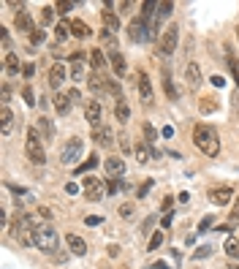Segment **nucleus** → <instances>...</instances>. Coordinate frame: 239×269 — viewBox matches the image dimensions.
<instances>
[{"instance_id":"obj_17","label":"nucleus","mask_w":239,"mask_h":269,"mask_svg":"<svg viewBox=\"0 0 239 269\" xmlns=\"http://www.w3.org/2000/svg\"><path fill=\"white\" fill-rule=\"evenodd\" d=\"M109 65H112V71H114V79H123L125 71H128V65H125V57L120 55V49H117V52H109Z\"/></svg>"},{"instance_id":"obj_60","label":"nucleus","mask_w":239,"mask_h":269,"mask_svg":"<svg viewBox=\"0 0 239 269\" xmlns=\"http://www.w3.org/2000/svg\"><path fill=\"white\" fill-rule=\"evenodd\" d=\"M109 255H112V258H117V255H120V248H117V245H109Z\"/></svg>"},{"instance_id":"obj_35","label":"nucleus","mask_w":239,"mask_h":269,"mask_svg":"<svg viewBox=\"0 0 239 269\" xmlns=\"http://www.w3.org/2000/svg\"><path fill=\"white\" fill-rule=\"evenodd\" d=\"M142 131H144V142H147V144H155V142H158V131H155V128H152V125L150 123H144V128H142Z\"/></svg>"},{"instance_id":"obj_21","label":"nucleus","mask_w":239,"mask_h":269,"mask_svg":"<svg viewBox=\"0 0 239 269\" xmlns=\"http://www.w3.org/2000/svg\"><path fill=\"white\" fill-rule=\"evenodd\" d=\"M87 87H90V93H93V95H106V93H109V87H106V79H103V76H98V74H90Z\"/></svg>"},{"instance_id":"obj_34","label":"nucleus","mask_w":239,"mask_h":269,"mask_svg":"<svg viewBox=\"0 0 239 269\" xmlns=\"http://www.w3.org/2000/svg\"><path fill=\"white\" fill-rule=\"evenodd\" d=\"M96 166H101V160H98V155H96V152H90V155H87V163L76 166V174H82L84 169H87V172H90V169H96Z\"/></svg>"},{"instance_id":"obj_55","label":"nucleus","mask_w":239,"mask_h":269,"mask_svg":"<svg viewBox=\"0 0 239 269\" xmlns=\"http://www.w3.org/2000/svg\"><path fill=\"white\" fill-rule=\"evenodd\" d=\"M228 223H231V226H239V207L231 209V218H228Z\"/></svg>"},{"instance_id":"obj_32","label":"nucleus","mask_w":239,"mask_h":269,"mask_svg":"<svg viewBox=\"0 0 239 269\" xmlns=\"http://www.w3.org/2000/svg\"><path fill=\"white\" fill-rule=\"evenodd\" d=\"M103 28H109V30H114V33H117V30H120V19H117V16L114 14H112V11H103Z\"/></svg>"},{"instance_id":"obj_6","label":"nucleus","mask_w":239,"mask_h":269,"mask_svg":"<svg viewBox=\"0 0 239 269\" xmlns=\"http://www.w3.org/2000/svg\"><path fill=\"white\" fill-rule=\"evenodd\" d=\"M68 60H71L68 74H71V79H74L76 84L84 82V79H90V76H87V63H90V55H84V52H71Z\"/></svg>"},{"instance_id":"obj_30","label":"nucleus","mask_w":239,"mask_h":269,"mask_svg":"<svg viewBox=\"0 0 239 269\" xmlns=\"http://www.w3.org/2000/svg\"><path fill=\"white\" fill-rule=\"evenodd\" d=\"M101 41H103V47H109V52H117V33L114 30L103 28L101 30Z\"/></svg>"},{"instance_id":"obj_9","label":"nucleus","mask_w":239,"mask_h":269,"mask_svg":"<svg viewBox=\"0 0 239 269\" xmlns=\"http://www.w3.org/2000/svg\"><path fill=\"white\" fill-rule=\"evenodd\" d=\"M82 190H84V199H90V201H101V199H103V193H106V185H103V182H101L98 177H84Z\"/></svg>"},{"instance_id":"obj_10","label":"nucleus","mask_w":239,"mask_h":269,"mask_svg":"<svg viewBox=\"0 0 239 269\" xmlns=\"http://www.w3.org/2000/svg\"><path fill=\"white\" fill-rule=\"evenodd\" d=\"M65 76H71L68 71H65V65H63V63H55L52 71H49V87L57 90V93H63V82H65Z\"/></svg>"},{"instance_id":"obj_12","label":"nucleus","mask_w":239,"mask_h":269,"mask_svg":"<svg viewBox=\"0 0 239 269\" xmlns=\"http://www.w3.org/2000/svg\"><path fill=\"white\" fill-rule=\"evenodd\" d=\"M93 142L101 147H112L114 144V131L109 125H98V128H93Z\"/></svg>"},{"instance_id":"obj_57","label":"nucleus","mask_w":239,"mask_h":269,"mask_svg":"<svg viewBox=\"0 0 239 269\" xmlns=\"http://www.w3.org/2000/svg\"><path fill=\"white\" fill-rule=\"evenodd\" d=\"M177 201H182V204H188V201H191V193H188V190H182V193L177 196Z\"/></svg>"},{"instance_id":"obj_44","label":"nucleus","mask_w":239,"mask_h":269,"mask_svg":"<svg viewBox=\"0 0 239 269\" xmlns=\"http://www.w3.org/2000/svg\"><path fill=\"white\" fill-rule=\"evenodd\" d=\"M152 185H155L152 179H147V182H142V185H139V190H136V196H139V199H144V196H147V193H150V190H152Z\"/></svg>"},{"instance_id":"obj_14","label":"nucleus","mask_w":239,"mask_h":269,"mask_svg":"<svg viewBox=\"0 0 239 269\" xmlns=\"http://www.w3.org/2000/svg\"><path fill=\"white\" fill-rule=\"evenodd\" d=\"M14 28H16V33H30V35L35 33V25H33V19H30V14L25 11V8H19V11H16Z\"/></svg>"},{"instance_id":"obj_26","label":"nucleus","mask_w":239,"mask_h":269,"mask_svg":"<svg viewBox=\"0 0 239 269\" xmlns=\"http://www.w3.org/2000/svg\"><path fill=\"white\" fill-rule=\"evenodd\" d=\"M71 35H76V38H90V35H93V30H90L87 22L71 19Z\"/></svg>"},{"instance_id":"obj_3","label":"nucleus","mask_w":239,"mask_h":269,"mask_svg":"<svg viewBox=\"0 0 239 269\" xmlns=\"http://www.w3.org/2000/svg\"><path fill=\"white\" fill-rule=\"evenodd\" d=\"M44 139H41V133H38V128H28V133H25V152H28V158L33 160L35 166H44L47 163V150H44V144H41Z\"/></svg>"},{"instance_id":"obj_45","label":"nucleus","mask_w":239,"mask_h":269,"mask_svg":"<svg viewBox=\"0 0 239 269\" xmlns=\"http://www.w3.org/2000/svg\"><path fill=\"white\" fill-rule=\"evenodd\" d=\"M133 212H136V204H133V201H128V204L120 207V215H123V218H133Z\"/></svg>"},{"instance_id":"obj_46","label":"nucleus","mask_w":239,"mask_h":269,"mask_svg":"<svg viewBox=\"0 0 239 269\" xmlns=\"http://www.w3.org/2000/svg\"><path fill=\"white\" fill-rule=\"evenodd\" d=\"M22 98H25V104H28V106H35V93H33V87H25V90H22Z\"/></svg>"},{"instance_id":"obj_1","label":"nucleus","mask_w":239,"mask_h":269,"mask_svg":"<svg viewBox=\"0 0 239 269\" xmlns=\"http://www.w3.org/2000/svg\"><path fill=\"white\" fill-rule=\"evenodd\" d=\"M33 248L41 250L44 255H55L60 250V234L52 223H35L33 226Z\"/></svg>"},{"instance_id":"obj_28","label":"nucleus","mask_w":239,"mask_h":269,"mask_svg":"<svg viewBox=\"0 0 239 269\" xmlns=\"http://www.w3.org/2000/svg\"><path fill=\"white\" fill-rule=\"evenodd\" d=\"M35 128H38V133H41V139H44V142H52V139H55V128H52L49 117H41Z\"/></svg>"},{"instance_id":"obj_48","label":"nucleus","mask_w":239,"mask_h":269,"mask_svg":"<svg viewBox=\"0 0 239 269\" xmlns=\"http://www.w3.org/2000/svg\"><path fill=\"white\" fill-rule=\"evenodd\" d=\"M57 11H60V14H65V11H71V8H74V3H71V0H60V3H57Z\"/></svg>"},{"instance_id":"obj_47","label":"nucleus","mask_w":239,"mask_h":269,"mask_svg":"<svg viewBox=\"0 0 239 269\" xmlns=\"http://www.w3.org/2000/svg\"><path fill=\"white\" fill-rule=\"evenodd\" d=\"M0 93H3V106H8V101H11V87H8V82H3Z\"/></svg>"},{"instance_id":"obj_27","label":"nucleus","mask_w":239,"mask_h":269,"mask_svg":"<svg viewBox=\"0 0 239 269\" xmlns=\"http://www.w3.org/2000/svg\"><path fill=\"white\" fill-rule=\"evenodd\" d=\"M114 117L120 120V123H128V120H130V106H128L125 98H120V101L114 104Z\"/></svg>"},{"instance_id":"obj_42","label":"nucleus","mask_w":239,"mask_h":269,"mask_svg":"<svg viewBox=\"0 0 239 269\" xmlns=\"http://www.w3.org/2000/svg\"><path fill=\"white\" fill-rule=\"evenodd\" d=\"M212 250H215L212 245H201L198 250H193V258H209V255H212Z\"/></svg>"},{"instance_id":"obj_59","label":"nucleus","mask_w":239,"mask_h":269,"mask_svg":"<svg viewBox=\"0 0 239 269\" xmlns=\"http://www.w3.org/2000/svg\"><path fill=\"white\" fill-rule=\"evenodd\" d=\"M212 84H215V87H223V76H212Z\"/></svg>"},{"instance_id":"obj_52","label":"nucleus","mask_w":239,"mask_h":269,"mask_svg":"<svg viewBox=\"0 0 239 269\" xmlns=\"http://www.w3.org/2000/svg\"><path fill=\"white\" fill-rule=\"evenodd\" d=\"M218 109V104H212V101H201V111L204 114H209V111H215Z\"/></svg>"},{"instance_id":"obj_54","label":"nucleus","mask_w":239,"mask_h":269,"mask_svg":"<svg viewBox=\"0 0 239 269\" xmlns=\"http://www.w3.org/2000/svg\"><path fill=\"white\" fill-rule=\"evenodd\" d=\"M171 207H174V199H171V196H166V199H163V207H160V209H163V212L169 215V209H171Z\"/></svg>"},{"instance_id":"obj_56","label":"nucleus","mask_w":239,"mask_h":269,"mask_svg":"<svg viewBox=\"0 0 239 269\" xmlns=\"http://www.w3.org/2000/svg\"><path fill=\"white\" fill-rule=\"evenodd\" d=\"M65 190H68L71 196H76V193H79V190H82V188L76 185V182H68V185H65Z\"/></svg>"},{"instance_id":"obj_49","label":"nucleus","mask_w":239,"mask_h":269,"mask_svg":"<svg viewBox=\"0 0 239 269\" xmlns=\"http://www.w3.org/2000/svg\"><path fill=\"white\" fill-rule=\"evenodd\" d=\"M33 74H35V65H33V63H25V68H22V76H25V79H33Z\"/></svg>"},{"instance_id":"obj_23","label":"nucleus","mask_w":239,"mask_h":269,"mask_svg":"<svg viewBox=\"0 0 239 269\" xmlns=\"http://www.w3.org/2000/svg\"><path fill=\"white\" fill-rule=\"evenodd\" d=\"M87 55H90V65H93V71H96V74L106 71V60H109V57L103 55L101 49H90Z\"/></svg>"},{"instance_id":"obj_61","label":"nucleus","mask_w":239,"mask_h":269,"mask_svg":"<svg viewBox=\"0 0 239 269\" xmlns=\"http://www.w3.org/2000/svg\"><path fill=\"white\" fill-rule=\"evenodd\" d=\"M171 218H174V212H171V215H163V228L171 226Z\"/></svg>"},{"instance_id":"obj_2","label":"nucleus","mask_w":239,"mask_h":269,"mask_svg":"<svg viewBox=\"0 0 239 269\" xmlns=\"http://www.w3.org/2000/svg\"><path fill=\"white\" fill-rule=\"evenodd\" d=\"M193 142H196V147L204 155H209V158H215L220 152V136L218 131H215V125L209 123H198L196 128H193Z\"/></svg>"},{"instance_id":"obj_37","label":"nucleus","mask_w":239,"mask_h":269,"mask_svg":"<svg viewBox=\"0 0 239 269\" xmlns=\"http://www.w3.org/2000/svg\"><path fill=\"white\" fill-rule=\"evenodd\" d=\"M212 226H215V215H204V218H201V223H198V234H207Z\"/></svg>"},{"instance_id":"obj_20","label":"nucleus","mask_w":239,"mask_h":269,"mask_svg":"<svg viewBox=\"0 0 239 269\" xmlns=\"http://www.w3.org/2000/svg\"><path fill=\"white\" fill-rule=\"evenodd\" d=\"M65 245H68V250L74 255H84V253H87V242H84L79 234H65Z\"/></svg>"},{"instance_id":"obj_41","label":"nucleus","mask_w":239,"mask_h":269,"mask_svg":"<svg viewBox=\"0 0 239 269\" xmlns=\"http://www.w3.org/2000/svg\"><path fill=\"white\" fill-rule=\"evenodd\" d=\"M160 245H163V231H155V234L150 237V248L147 250H158Z\"/></svg>"},{"instance_id":"obj_22","label":"nucleus","mask_w":239,"mask_h":269,"mask_svg":"<svg viewBox=\"0 0 239 269\" xmlns=\"http://www.w3.org/2000/svg\"><path fill=\"white\" fill-rule=\"evenodd\" d=\"M185 79H188V87H191V90L201 87V71H198L196 63H188V68H185Z\"/></svg>"},{"instance_id":"obj_33","label":"nucleus","mask_w":239,"mask_h":269,"mask_svg":"<svg viewBox=\"0 0 239 269\" xmlns=\"http://www.w3.org/2000/svg\"><path fill=\"white\" fill-rule=\"evenodd\" d=\"M120 190H125L123 179H106V196H114V193H120Z\"/></svg>"},{"instance_id":"obj_11","label":"nucleus","mask_w":239,"mask_h":269,"mask_svg":"<svg viewBox=\"0 0 239 269\" xmlns=\"http://www.w3.org/2000/svg\"><path fill=\"white\" fill-rule=\"evenodd\" d=\"M101 114H103L101 101H96V98H93V101H87V104H84V120H87V123L93 125V128L103 125V123H101Z\"/></svg>"},{"instance_id":"obj_50","label":"nucleus","mask_w":239,"mask_h":269,"mask_svg":"<svg viewBox=\"0 0 239 269\" xmlns=\"http://www.w3.org/2000/svg\"><path fill=\"white\" fill-rule=\"evenodd\" d=\"M68 98H71V104H82V101H84L79 90H68Z\"/></svg>"},{"instance_id":"obj_53","label":"nucleus","mask_w":239,"mask_h":269,"mask_svg":"<svg viewBox=\"0 0 239 269\" xmlns=\"http://www.w3.org/2000/svg\"><path fill=\"white\" fill-rule=\"evenodd\" d=\"M152 226H155V218H152V215H150V218H147V221L142 223V228H144V231H147V234H150V231H152Z\"/></svg>"},{"instance_id":"obj_36","label":"nucleus","mask_w":239,"mask_h":269,"mask_svg":"<svg viewBox=\"0 0 239 269\" xmlns=\"http://www.w3.org/2000/svg\"><path fill=\"white\" fill-rule=\"evenodd\" d=\"M55 11H57L55 6H44V8H41V28H44V25H49V22L55 19Z\"/></svg>"},{"instance_id":"obj_19","label":"nucleus","mask_w":239,"mask_h":269,"mask_svg":"<svg viewBox=\"0 0 239 269\" xmlns=\"http://www.w3.org/2000/svg\"><path fill=\"white\" fill-rule=\"evenodd\" d=\"M19 68H25V65L19 63V55H14V52L3 55V71H6V76H16Z\"/></svg>"},{"instance_id":"obj_43","label":"nucleus","mask_w":239,"mask_h":269,"mask_svg":"<svg viewBox=\"0 0 239 269\" xmlns=\"http://www.w3.org/2000/svg\"><path fill=\"white\" fill-rule=\"evenodd\" d=\"M44 41H47V33H44V28H41V30L35 28V33L30 35V44H33V47H38V44H44Z\"/></svg>"},{"instance_id":"obj_31","label":"nucleus","mask_w":239,"mask_h":269,"mask_svg":"<svg viewBox=\"0 0 239 269\" xmlns=\"http://www.w3.org/2000/svg\"><path fill=\"white\" fill-rule=\"evenodd\" d=\"M55 35H57V41H68V35H71V22H65V19H63L60 22V25H57V28H55Z\"/></svg>"},{"instance_id":"obj_7","label":"nucleus","mask_w":239,"mask_h":269,"mask_svg":"<svg viewBox=\"0 0 239 269\" xmlns=\"http://www.w3.org/2000/svg\"><path fill=\"white\" fill-rule=\"evenodd\" d=\"M84 155V142L79 136H74V139H68L65 142V147H63V152H60V163L63 166H74L76 160Z\"/></svg>"},{"instance_id":"obj_4","label":"nucleus","mask_w":239,"mask_h":269,"mask_svg":"<svg viewBox=\"0 0 239 269\" xmlns=\"http://www.w3.org/2000/svg\"><path fill=\"white\" fill-rule=\"evenodd\" d=\"M33 226H35V221L30 218L28 212H16L14 221H11V234L16 237V242L33 248Z\"/></svg>"},{"instance_id":"obj_8","label":"nucleus","mask_w":239,"mask_h":269,"mask_svg":"<svg viewBox=\"0 0 239 269\" xmlns=\"http://www.w3.org/2000/svg\"><path fill=\"white\" fill-rule=\"evenodd\" d=\"M128 38H130L133 44L150 41V28H147L144 16H136V19H130V25H128Z\"/></svg>"},{"instance_id":"obj_39","label":"nucleus","mask_w":239,"mask_h":269,"mask_svg":"<svg viewBox=\"0 0 239 269\" xmlns=\"http://www.w3.org/2000/svg\"><path fill=\"white\" fill-rule=\"evenodd\" d=\"M228 68H231V76H234V82H237V87H239V57L228 55Z\"/></svg>"},{"instance_id":"obj_51","label":"nucleus","mask_w":239,"mask_h":269,"mask_svg":"<svg viewBox=\"0 0 239 269\" xmlns=\"http://www.w3.org/2000/svg\"><path fill=\"white\" fill-rule=\"evenodd\" d=\"M84 223H87V226H101L103 218H101V215H90V218H84Z\"/></svg>"},{"instance_id":"obj_18","label":"nucleus","mask_w":239,"mask_h":269,"mask_svg":"<svg viewBox=\"0 0 239 269\" xmlns=\"http://www.w3.org/2000/svg\"><path fill=\"white\" fill-rule=\"evenodd\" d=\"M14 111L8 109V106H3V111H0V133H3V139L11 136V131H14Z\"/></svg>"},{"instance_id":"obj_25","label":"nucleus","mask_w":239,"mask_h":269,"mask_svg":"<svg viewBox=\"0 0 239 269\" xmlns=\"http://www.w3.org/2000/svg\"><path fill=\"white\" fill-rule=\"evenodd\" d=\"M223 250H225V255H228L231 261H239V237H234V234H228V237H225V245H223Z\"/></svg>"},{"instance_id":"obj_16","label":"nucleus","mask_w":239,"mask_h":269,"mask_svg":"<svg viewBox=\"0 0 239 269\" xmlns=\"http://www.w3.org/2000/svg\"><path fill=\"white\" fill-rule=\"evenodd\" d=\"M103 169H106V177H109V179H120V177L125 174V163H123V158H106Z\"/></svg>"},{"instance_id":"obj_58","label":"nucleus","mask_w":239,"mask_h":269,"mask_svg":"<svg viewBox=\"0 0 239 269\" xmlns=\"http://www.w3.org/2000/svg\"><path fill=\"white\" fill-rule=\"evenodd\" d=\"M171 136H174V128H171V125H166V128H163V139H171Z\"/></svg>"},{"instance_id":"obj_38","label":"nucleus","mask_w":239,"mask_h":269,"mask_svg":"<svg viewBox=\"0 0 239 269\" xmlns=\"http://www.w3.org/2000/svg\"><path fill=\"white\" fill-rule=\"evenodd\" d=\"M163 87H166V95H169L171 101H177L179 98V93H177V87H174V82L169 79V74H166V79H163Z\"/></svg>"},{"instance_id":"obj_40","label":"nucleus","mask_w":239,"mask_h":269,"mask_svg":"<svg viewBox=\"0 0 239 269\" xmlns=\"http://www.w3.org/2000/svg\"><path fill=\"white\" fill-rule=\"evenodd\" d=\"M120 150H123L125 155H130V152H133V144H130L128 133H120Z\"/></svg>"},{"instance_id":"obj_24","label":"nucleus","mask_w":239,"mask_h":269,"mask_svg":"<svg viewBox=\"0 0 239 269\" xmlns=\"http://www.w3.org/2000/svg\"><path fill=\"white\" fill-rule=\"evenodd\" d=\"M133 155H136L139 163H147V160H150V155H158V152H155V147H150L147 142H139V144L133 147Z\"/></svg>"},{"instance_id":"obj_13","label":"nucleus","mask_w":239,"mask_h":269,"mask_svg":"<svg viewBox=\"0 0 239 269\" xmlns=\"http://www.w3.org/2000/svg\"><path fill=\"white\" fill-rule=\"evenodd\" d=\"M209 199H212V204H215V207H225V204L234 199V188L231 185L215 188V190H209Z\"/></svg>"},{"instance_id":"obj_5","label":"nucleus","mask_w":239,"mask_h":269,"mask_svg":"<svg viewBox=\"0 0 239 269\" xmlns=\"http://www.w3.org/2000/svg\"><path fill=\"white\" fill-rule=\"evenodd\" d=\"M177 44H179V28L177 25H166L163 33H160V38H158V52H160L163 57H169V55H174Z\"/></svg>"},{"instance_id":"obj_62","label":"nucleus","mask_w":239,"mask_h":269,"mask_svg":"<svg viewBox=\"0 0 239 269\" xmlns=\"http://www.w3.org/2000/svg\"><path fill=\"white\" fill-rule=\"evenodd\" d=\"M225 269H239V261H231V264H225Z\"/></svg>"},{"instance_id":"obj_29","label":"nucleus","mask_w":239,"mask_h":269,"mask_svg":"<svg viewBox=\"0 0 239 269\" xmlns=\"http://www.w3.org/2000/svg\"><path fill=\"white\" fill-rule=\"evenodd\" d=\"M55 109L60 111V114H68V111H71V98H68V93H57V95H55Z\"/></svg>"},{"instance_id":"obj_15","label":"nucleus","mask_w":239,"mask_h":269,"mask_svg":"<svg viewBox=\"0 0 239 269\" xmlns=\"http://www.w3.org/2000/svg\"><path fill=\"white\" fill-rule=\"evenodd\" d=\"M136 82H139V95H142L144 104H152L155 98H152V84H150V76L144 74V71H139L136 74Z\"/></svg>"}]
</instances>
